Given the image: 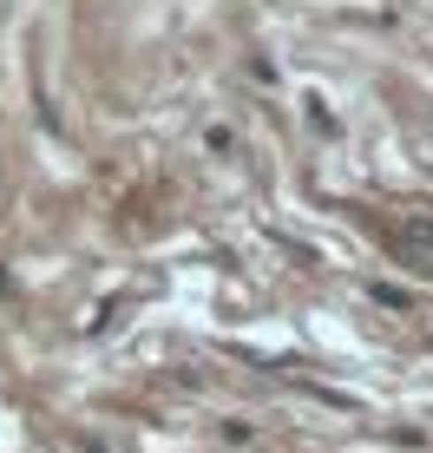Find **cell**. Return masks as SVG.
Masks as SVG:
<instances>
[{"label":"cell","instance_id":"obj_5","mask_svg":"<svg viewBox=\"0 0 433 453\" xmlns=\"http://www.w3.org/2000/svg\"><path fill=\"white\" fill-rule=\"evenodd\" d=\"M0 289H7V270H0Z\"/></svg>","mask_w":433,"mask_h":453},{"label":"cell","instance_id":"obj_2","mask_svg":"<svg viewBox=\"0 0 433 453\" xmlns=\"http://www.w3.org/2000/svg\"><path fill=\"white\" fill-rule=\"evenodd\" d=\"M302 119H308V132H315V138H335V132H342V119L329 112V99H322V92H308V99H302Z\"/></svg>","mask_w":433,"mask_h":453},{"label":"cell","instance_id":"obj_4","mask_svg":"<svg viewBox=\"0 0 433 453\" xmlns=\"http://www.w3.org/2000/svg\"><path fill=\"white\" fill-rule=\"evenodd\" d=\"M368 303H381V309H414V296L394 289V283H368Z\"/></svg>","mask_w":433,"mask_h":453},{"label":"cell","instance_id":"obj_3","mask_svg":"<svg viewBox=\"0 0 433 453\" xmlns=\"http://www.w3.org/2000/svg\"><path fill=\"white\" fill-rule=\"evenodd\" d=\"M204 151L210 158H237V132L230 125H204Z\"/></svg>","mask_w":433,"mask_h":453},{"label":"cell","instance_id":"obj_1","mask_svg":"<svg viewBox=\"0 0 433 453\" xmlns=\"http://www.w3.org/2000/svg\"><path fill=\"white\" fill-rule=\"evenodd\" d=\"M388 243L400 250V263L407 270H421V276H433V211H394L388 217Z\"/></svg>","mask_w":433,"mask_h":453}]
</instances>
